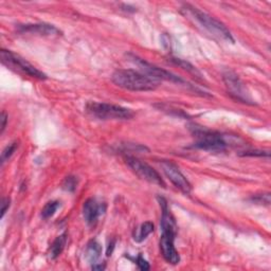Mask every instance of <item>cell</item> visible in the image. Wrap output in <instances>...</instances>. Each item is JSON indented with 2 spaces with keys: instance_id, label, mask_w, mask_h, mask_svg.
<instances>
[{
  "instance_id": "12",
  "label": "cell",
  "mask_w": 271,
  "mask_h": 271,
  "mask_svg": "<svg viewBox=\"0 0 271 271\" xmlns=\"http://www.w3.org/2000/svg\"><path fill=\"white\" fill-rule=\"evenodd\" d=\"M19 33L36 34L40 36H53V35H61L62 32L53 25L49 24H28L18 27Z\"/></svg>"
},
{
  "instance_id": "8",
  "label": "cell",
  "mask_w": 271,
  "mask_h": 271,
  "mask_svg": "<svg viewBox=\"0 0 271 271\" xmlns=\"http://www.w3.org/2000/svg\"><path fill=\"white\" fill-rule=\"evenodd\" d=\"M124 159L126 165L141 179L159 185L161 188L167 187V184L165 180L162 179L160 174L154 168L149 166L148 163L136 158L134 156H125Z\"/></svg>"
},
{
  "instance_id": "20",
  "label": "cell",
  "mask_w": 271,
  "mask_h": 271,
  "mask_svg": "<svg viewBox=\"0 0 271 271\" xmlns=\"http://www.w3.org/2000/svg\"><path fill=\"white\" fill-rule=\"evenodd\" d=\"M251 201L255 203L259 204H266L269 205L270 204V194L266 193V194H261V195H255L251 198Z\"/></svg>"
},
{
  "instance_id": "9",
  "label": "cell",
  "mask_w": 271,
  "mask_h": 271,
  "mask_svg": "<svg viewBox=\"0 0 271 271\" xmlns=\"http://www.w3.org/2000/svg\"><path fill=\"white\" fill-rule=\"evenodd\" d=\"M161 167L166 176L177 189H179L184 194L191 193L192 185L190 181L187 179V177L181 173V170L175 165V163H173L172 161L163 160L161 162Z\"/></svg>"
},
{
  "instance_id": "25",
  "label": "cell",
  "mask_w": 271,
  "mask_h": 271,
  "mask_svg": "<svg viewBox=\"0 0 271 271\" xmlns=\"http://www.w3.org/2000/svg\"><path fill=\"white\" fill-rule=\"evenodd\" d=\"M92 269H94V270H104L105 266L104 265H96V264H94Z\"/></svg>"
},
{
  "instance_id": "14",
  "label": "cell",
  "mask_w": 271,
  "mask_h": 271,
  "mask_svg": "<svg viewBox=\"0 0 271 271\" xmlns=\"http://www.w3.org/2000/svg\"><path fill=\"white\" fill-rule=\"evenodd\" d=\"M102 254V246L95 239H92L88 242L86 248V256L90 263H95L100 259Z\"/></svg>"
},
{
  "instance_id": "6",
  "label": "cell",
  "mask_w": 271,
  "mask_h": 271,
  "mask_svg": "<svg viewBox=\"0 0 271 271\" xmlns=\"http://www.w3.org/2000/svg\"><path fill=\"white\" fill-rule=\"evenodd\" d=\"M223 80L226 85L227 91L229 95L238 102L245 103L248 105H254L253 100L249 94L245 84L241 82L239 76L234 71L227 69L223 72Z\"/></svg>"
},
{
  "instance_id": "4",
  "label": "cell",
  "mask_w": 271,
  "mask_h": 271,
  "mask_svg": "<svg viewBox=\"0 0 271 271\" xmlns=\"http://www.w3.org/2000/svg\"><path fill=\"white\" fill-rule=\"evenodd\" d=\"M86 110L100 120H130L135 116L134 111L126 107L101 102L87 103Z\"/></svg>"
},
{
  "instance_id": "2",
  "label": "cell",
  "mask_w": 271,
  "mask_h": 271,
  "mask_svg": "<svg viewBox=\"0 0 271 271\" xmlns=\"http://www.w3.org/2000/svg\"><path fill=\"white\" fill-rule=\"evenodd\" d=\"M182 11L185 13V15L191 16L194 20H196L199 25L203 27L206 31L213 34L214 36L227 41L234 42V38L229 29H228L222 21H219L215 17L209 15L208 13L203 12L202 10L196 8V6L191 4H184Z\"/></svg>"
},
{
  "instance_id": "1",
  "label": "cell",
  "mask_w": 271,
  "mask_h": 271,
  "mask_svg": "<svg viewBox=\"0 0 271 271\" xmlns=\"http://www.w3.org/2000/svg\"><path fill=\"white\" fill-rule=\"evenodd\" d=\"M111 80L118 87L131 91H153L158 88L160 82L133 69L116 70Z\"/></svg>"
},
{
  "instance_id": "7",
  "label": "cell",
  "mask_w": 271,
  "mask_h": 271,
  "mask_svg": "<svg viewBox=\"0 0 271 271\" xmlns=\"http://www.w3.org/2000/svg\"><path fill=\"white\" fill-rule=\"evenodd\" d=\"M128 58H130L132 62H134L136 65L143 71L144 74L154 78L156 81H159V82L168 81V82H172L176 84H185V81L180 76H178L172 72H169L168 70H165L158 66H156L154 64L148 63L143 59H140L137 55L128 54Z\"/></svg>"
},
{
  "instance_id": "13",
  "label": "cell",
  "mask_w": 271,
  "mask_h": 271,
  "mask_svg": "<svg viewBox=\"0 0 271 271\" xmlns=\"http://www.w3.org/2000/svg\"><path fill=\"white\" fill-rule=\"evenodd\" d=\"M66 242H67V234L66 233H64V234L60 235V237H56L54 239V241L52 242V245L49 248V252H48L49 258L51 260L58 259L59 256L62 254L64 249H65Z\"/></svg>"
},
{
  "instance_id": "24",
  "label": "cell",
  "mask_w": 271,
  "mask_h": 271,
  "mask_svg": "<svg viewBox=\"0 0 271 271\" xmlns=\"http://www.w3.org/2000/svg\"><path fill=\"white\" fill-rule=\"evenodd\" d=\"M115 245H116V240H111V242L108 245V248H107V252H106L107 256L111 255L112 251H113V248H115Z\"/></svg>"
},
{
  "instance_id": "19",
  "label": "cell",
  "mask_w": 271,
  "mask_h": 271,
  "mask_svg": "<svg viewBox=\"0 0 271 271\" xmlns=\"http://www.w3.org/2000/svg\"><path fill=\"white\" fill-rule=\"evenodd\" d=\"M77 185V179L74 176H68L63 182V189L68 192H74Z\"/></svg>"
},
{
  "instance_id": "18",
  "label": "cell",
  "mask_w": 271,
  "mask_h": 271,
  "mask_svg": "<svg viewBox=\"0 0 271 271\" xmlns=\"http://www.w3.org/2000/svg\"><path fill=\"white\" fill-rule=\"evenodd\" d=\"M17 148H18V142H13V143L9 144L3 149L1 153V166L6 160H9L11 158L12 155L15 153Z\"/></svg>"
},
{
  "instance_id": "3",
  "label": "cell",
  "mask_w": 271,
  "mask_h": 271,
  "mask_svg": "<svg viewBox=\"0 0 271 271\" xmlns=\"http://www.w3.org/2000/svg\"><path fill=\"white\" fill-rule=\"evenodd\" d=\"M0 58H1L2 65L19 74L37 78V80H47V75L42 71L34 67L32 64L11 50L2 49L0 51Z\"/></svg>"
},
{
  "instance_id": "10",
  "label": "cell",
  "mask_w": 271,
  "mask_h": 271,
  "mask_svg": "<svg viewBox=\"0 0 271 271\" xmlns=\"http://www.w3.org/2000/svg\"><path fill=\"white\" fill-rule=\"evenodd\" d=\"M176 233L177 232L170 230L162 231V235L159 242L163 259H165L169 264H172V265H177V264L180 262V255L176 250L174 245Z\"/></svg>"
},
{
  "instance_id": "23",
  "label": "cell",
  "mask_w": 271,
  "mask_h": 271,
  "mask_svg": "<svg viewBox=\"0 0 271 271\" xmlns=\"http://www.w3.org/2000/svg\"><path fill=\"white\" fill-rule=\"evenodd\" d=\"M10 203H11L10 198H2V202H1V218H3L4 214L10 208Z\"/></svg>"
},
{
  "instance_id": "11",
  "label": "cell",
  "mask_w": 271,
  "mask_h": 271,
  "mask_svg": "<svg viewBox=\"0 0 271 271\" xmlns=\"http://www.w3.org/2000/svg\"><path fill=\"white\" fill-rule=\"evenodd\" d=\"M105 204L99 203L95 198H89L84 203L83 205V215L84 219L89 226H95L99 217L105 212Z\"/></svg>"
},
{
  "instance_id": "15",
  "label": "cell",
  "mask_w": 271,
  "mask_h": 271,
  "mask_svg": "<svg viewBox=\"0 0 271 271\" xmlns=\"http://www.w3.org/2000/svg\"><path fill=\"white\" fill-rule=\"evenodd\" d=\"M155 226L152 222H145L144 224H142L137 230H135L134 232V239L138 242L143 241L149 234L154 232Z\"/></svg>"
},
{
  "instance_id": "21",
  "label": "cell",
  "mask_w": 271,
  "mask_h": 271,
  "mask_svg": "<svg viewBox=\"0 0 271 271\" xmlns=\"http://www.w3.org/2000/svg\"><path fill=\"white\" fill-rule=\"evenodd\" d=\"M136 264H137V266L139 267L140 270H149V268H151V266H149V264L146 260H144L143 258H142V255H138V258L136 259Z\"/></svg>"
},
{
  "instance_id": "17",
  "label": "cell",
  "mask_w": 271,
  "mask_h": 271,
  "mask_svg": "<svg viewBox=\"0 0 271 271\" xmlns=\"http://www.w3.org/2000/svg\"><path fill=\"white\" fill-rule=\"evenodd\" d=\"M170 61H172L175 64V65L181 67L182 69H184L185 71H188V72L192 73L193 75H195L197 77H202L201 72H199V71L196 69V67H194L193 65H191L190 63L185 62L183 60H180V59H172Z\"/></svg>"
},
{
  "instance_id": "22",
  "label": "cell",
  "mask_w": 271,
  "mask_h": 271,
  "mask_svg": "<svg viewBox=\"0 0 271 271\" xmlns=\"http://www.w3.org/2000/svg\"><path fill=\"white\" fill-rule=\"evenodd\" d=\"M0 122H1V125H0V134H3L5 127H6V123H8V115L4 111L1 112V117H0Z\"/></svg>"
},
{
  "instance_id": "16",
  "label": "cell",
  "mask_w": 271,
  "mask_h": 271,
  "mask_svg": "<svg viewBox=\"0 0 271 271\" xmlns=\"http://www.w3.org/2000/svg\"><path fill=\"white\" fill-rule=\"evenodd\" d=\"M60 208V203L59 202H49L45 204L44 208H42L41 210V216L42 218H45V219H48L50 218L51 216H53L56 210H58Z\"/></svg>"
},
{
  "instance_id": "5",
  "label": "cell",
  "mask_w": 271,
  "mask_h": 271,
  "mask_svg": "<svg viewBox=\"0 0 271 271\" xmlns=\"http://www.w3.org/2000/svg\"><path fill=\"white\" fill-rule=\"evenodd\" d=\"M191 132L196 139L194 147L212 152H222L227 148V142L224 137L216 132L198 125L192 126Z\"/></svg>"
}]
</instances>
